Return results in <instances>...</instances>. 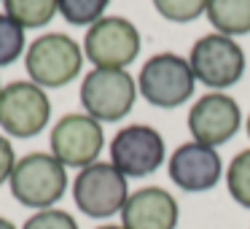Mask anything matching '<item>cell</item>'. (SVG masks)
I'll list each match as a JSON object with an SVG mask.
<instances>
[{
    "label": "cell",
    "mask_w": 250,
    "mask_h": 229,
    "mask_svg": "<svg viewBox=\"0 0 250 229\" xmlns=\"http://www.w3.org/2000/svg\"><path fill=\"white\" fill-rule=\"evenodd\" d=\"M8 186H11L14 200L22 202L24 207L46 210L54 202H60L67 189L65 164L54 154H27L17 162Z\"/></svg>",
    "instance_id": "obj_1"
},
{
    "label": "cell",
    "mask_w": 250,
    "mask_h": 229,
    "mask_svg": "<svg viewBox=\"0 0 250 229\" xmlns=\"http://www.w3.org/2000/svg\"><path fill=\"white\" fill-rule=\"evenodd\" d=\"M24 68H27L33 84H38L41 89H60L67 87L73 78H78L83 68V51L70 35L46 33L30 44Z\"/></svg>",
    "instance_id": "obj_2"
},
{
    "label": "cell",
    "mask_w": 250,
    "mask_h": 229,
    "mask_svg": "<svg viewBox=\"0 0 250 229\" xmlns=\"http://www.w3.org/2000/svg\"><path fill=\"white\" fill-rule=\"evenodd\" d=\"M194 84L196 78L191 65L172 51L153 54L137 76V89H140L143 100L151 103L153 108L164 111L183 105L194 94Z\"/></svg>",
    "instance_id": "obj_3"
},
{
    "label": "cell",
    "mask_w": 250,
    "mask_h": 229,
    "mask_svg": "<svg viewBox=\"0 0 250 229\" xmlns=\"http://www.w3.org/2000/svg\"><path fill=\"white\" fill-rule=\"evenodd\" d=\"M73 200L78 210L89 218H110L124 210L129 200L126 175H121L113 164L94 162L83 167L73 181Z\"/></svg>",
    "instance_id": "obj_4"
},
{
    "label": "cell",
    "mask_w": 250,
    "mask_h": 229,
    "mask_svg": "<svg viewBox=\"0 0 250 229\" xmlns=\"http://www.w3.org/2000/svg\"><path fill=\"white\" fill-rule=\"evenodd\" d=\"M137 87L126 70L94 68L81 84V105L97 121H119L135 105Z\"/></svg>",
    "instance_id": "obj_5"
},
{
    "label": "cell",
    "mask_w": 250,
    "mask_h": 229,
    "mask_svg": "<svg viewBox=\"0 0 250 229\" xmlns=\"http://www.w3.org/2000/svg\"><path fill=\"white\" fill-rule=\"evenodd\" d=\"M194 78L210 89H226L242 78L245 73V51L234 38L221 33L202 35L194 44L188 57Z\"/></svg>",
    "instance_id": "obj_6"
},
{
    "label": "cell",
    "mask_w": 250,
    "mask_h": 229,
    "mask_svg": "<svg viewBox=\"0 0 250 229\" xmlns=\"http://www.w3.org/2000/svg\"><path fill=\"white\" fill-rule=\"evenodd\" d=\"M83 51L97 68L126 70L140 54V33L124 17H103L83 38Z\"/></svg>",
    "instance_id": "obj_7"
},
{
    "label": "cell",
    "mask_w": 250,
    "mask_h": 229,
    "mask_svg": "<svg viewBox=\"0 0 250 229\" xmlns=\"http://www.w3.org/2000/svg\"><path fill=\"white\" fill-rule=\"evenodd\" d=\"M51 103L33 81H11L0 92V127L14 137H33L46 130Z\"/></svg>",
    "instance_id": "obj_8"
},
{
    "label": "cell",
    "mask_w": 250,
    "mask_h": 229,
    "mask_svg": "<svg viewBox=\"0 0 250 229\" xmlns=\"http://www.w3.org/2000/svg\"><path fill=\"white\" fill-rule=\"evenodd\" d=\"M110 164L126 178H143L164 164V137L148 124H129L110 140Z\"/></svg>",
    "instance_id": "obj_9"
},
{
    "label": "cell",
    "mask_w": 250,
    "mask_h": 229,
    "mask_svg": "<svg viewBox=\"0 0 250 229\" xmlns=\"http://www.w3.org/2000/svg\"><path fill=\"white\" fill-rule=\"evenodd\" d=\"M105 146L103 124L89 114H67L51 130V154L65 167H89Z\"/></svg>",
    "instance_id": "obj_10"
},
{
    "label": "cell",
    "mask_w": 250,
    "mask_h": 229,
    "mask_svg": "<svg viewBox=\"0 0 250 229\" xmlns=\"http://www.w3.org/2000/svg\"><path fill=\"white\" fill-rule=\"evenodd\" d=\"M239 121L242 114L237 100L223 92H210L194 103L188 114V130L196 143L215 148L231 140L234 132L239 130Z\"/></svg>",
    "instance_id": "obj_11"
},
{
    "label": "cell",
    "mask_w": 250,
    "mask_h": 229,
    "mask_svg": "<svg viewBox=\"0 0 250 229\" xmlns=\"http://www.w3.org/2000/svg\"><path fill=\"white\" fill-rule=\"evenodd\" d=\"M223 162L215 148L202 146V143H183L169 157V178L183 191H207L221 181Z\"/></svg>",
    "instance_id": "obj_12"
},
{
    "label": "cell",
    "mask_w": 250,
    "mask_h": 229,
    "mask_svg": "<svg viewBox=\"0 0 250 229\" xmlns=\"http://www.w3.org/2000/svg\"><path fill=\"white\" fill-rule=\"evenodd\" d=\"M178 200L162 186H146V189L129 194L124 210H121V227L124 229H175L178 227Z\"/></svg>",
    "instance_id": "obj_13"
},
{
    "label": "cell",
    "mask_w": 250,
    "mask_h": 229,
    "mask_svg": "<svg viewBox=\"0 0 250 229\" xmlns=\"http://www.w3.org/2000/svg\"><path fill=\"white\" fill-rule=\"evenodd\" d=\"M207 19L221 35H248L250 33V0H210Z\"/></svg>",
    "instance_id": "obj_14"
},
{
    "label": "cell",
    "mask_w": 250,
    "mask_h": 229,
    "mask_svg": "<svg viewBox=\"0 0 250 229\" xmlns=\"http://www.w3.org/2000/svg\"><path fill=\"white\" fill-rule=\"evenodd\" d=\"M6 17H11L22 27H43L60 11L57 0H3Z\"/></svg>",
    "instance_id": "obj_15"
},
{
    "label": "cell",
    "mask_w": 250,
    "mask_h": 229,
    "mask_svg": "<svg viewBox=\"0 0 250 229\" xmlns=\"http://www.w3.org/2000/svg\"><path fill=\"white\" fill-rule=\"evenodd\" d=\"M110 0H57L60 14L65 17V22L83 27V24H97L103 19L105 8H108Z\"/></svg>",
    "instance_id": "obj_16"
},
{
    "label": "cell",
    "mask_w": 250,
    "mask_h": 229,
    "mask_svg": "<svg viewBox=\"0 0 250 229\" xmlns=\"http://www.w3.org/2000/svg\"><path fill=\"white\" fill-rule=\"evenodd\" d=\"M226 186H229V194H231L239 205L250 207V148L248 151H239L237 157L229 162Z\"/></svg>",
    "instance_id": "obj_17"
},
{
    "label": "cell",
    "mask_w": 250,
    "mask_h": 229,
    "mask_svg": "<svg viewBox=\"0 0 250 229\" xmlns=\"http://www.w3.org/2000/svg\"><path fill=\"white\" fill-rule=\"evenodd\" d=\"M24 51V27L11 17L0 14V68L14 65Z\"/></svg>",
    "instance_id": "obj_18"
},
{
    "label": "cell",
    "mask_w": 250,
    "mask_h": 229,
    "mask_svg": "<svg viewBox=\"0 0 250 229\" xmlns=\"http://www.w3.org/2000/svg\"><path fill=\"white\" fill-rule=\"evenodd\" d=\"M207 3L210 0H153L159 17H164L167 22H178V24L199 19L207 11Z\"/></svg>",
    "instance_id": "obj_19"
},
{
    "label": "cell",
    "mask_w": 250,
    "mask_h": 229,
    "mask_svg": "<svg viewBox=\"0 0 250 229\" xmlns=\"http://www.w3.org/2000/svg\"><path fill=\"white\" fill-rule=\"evenodd\" d=\"M22 229H78V224L67 210L46 207V210H38L35 216H30Z\"/></svg>",
    "instance_id": "obj_20"
},
{
    "label": "cell",
    "mask_w": 250,
    "mask_h": 229,
    "mask_svg": "<svg viewBox=\"0 0 250 229\" xmlns=\"http://www.w3.org/2000/svg\"><path fill=\"white\" fill-rule=\"evenodd\" d=\"M17 162L19 159L14 157L11 140H8L6 135H0V183L11 181V173H14V167H17Z\"/></svg>",
    "instance_id": "obj_21"
},
{
    "label": "cell",
    "mask_w": 250,
    "mask_h": 229,
    "mask_svg": "<svg viewBox=\"0 0 250 229\" xmlns=\"http://www.w3.org/2000/svg\"><path fill=\"white\" fill-rule=\"evenodd\" d=\"M0 229H17V227H14V221H8V218L0 216Z\"/></svg>",
    "instance_id": "obj_22"
},
{
    "label": "cell",
    "mask_w": 250,
    "mask_h": 229,
    "mask_svg": "<svg viewBox=\"0 0 250 229\" xmlns=\"http://www.w3.org/2000/svg\"><path fill=\"white\" fill-rule=\"evenodd\" d=\"M100 229H124V227H116V224H105V227H100Z\"/></svg>",
    "instance_id": "obj_23"
},
{
    "label": "cell",
    "mask_w": 250,
    "mask_h": 229,
    "mask_svg": "<svg viewBox=\"0 0 250 229\" xmlns=\"http://www.w3.org/2000/svg\"><path fill=\"white\" fill-rule=\"evenodd\" d=\"M245 132H248V137H250V116H248V130H245Z\"/></svg>",
    "instance_id": "obj_24"
},
{
    "label": "cell",
    "mask_w": 250,
    "mask_h": 229,
    "mask_svg": "<svg viewBox=\"0 0 250 229\" xmlns=\"http://www.w3.org/2000/svg\"><path fill=\"white\" fill-rule=\"evenodd\" d=\"M0 92H3V89H0Z\"/></svg>",
    "instance_id": "obj_25"
}]
</instances>
